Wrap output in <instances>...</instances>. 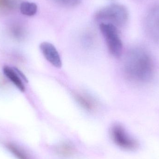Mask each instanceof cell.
Wrapping results in <instances>:
<instances>
[{"label": "cell", "mask_w": 159, "mask_h": 159, "mask_svg": "<svg viewBox=\"0 0 159 159\" xmlns=\"http://www.w3.org/2000/svg\"><path fill=\"white\" fill-rule=\"evenodd\" d=\"M124 71L130 82L139 85L148 84L156 73L151 54L146 48L140 47L131 49L125 58Z\"/></svg>", "instance_id": "obj_1"}, {"label": "cell", "mask_w": 159, "mask_h": 159, "mask_svg": "<svg viewBox=\"0 0 159 159\" xmlns=\"http://www.w3.org/2000/svg\"><path fill=\"white\" fill-rule=\"evenodd\" d=\"M129 18L127 8L120 4H111L99 9L95 15V19L101 23L110 24L117 28L126 24Z\"/></svg>", "instance_id": "obj_2"}, {"label": "cell", "mask_w": 159, "mask_h": 159, "mask_svg": "<svg viewBox=\"0 0 159 159\" xmlns=\"http://www.w3.org/2000/svg\"><path fill=\"white\" fill-rule=\"evenodd\" d=\"M100 28L106 42L109 52L116 57H118L122 52V42L119 35L117 28L110 24L101 23Z\"/></svg>", "instance_id": "obj_3"}, {"label": "cell", "mask_w": 159, "mask_h": 159, "mask_svg": "<svg viewBox=\"0 0 159 159\" xmlns=\"http://www.w3.org/2000/svg\"><path fill=\"white\" fill-rule=\"evenodd\" d=\"M111 135L115 144L122 149L131 151L135 150L138 148L137 141L130 136L120 125H114L112 127Z\"/></svg>", "instance_id": "obj_4"}, {"label": "cell", "mask_w": 159, "mask_h": 159, "mask_svg": "<svg viewBox=\"0 0 159 159\" xmlns=\"http://www.w3.org/2000/svg\"><path fill=\"white\" fill-rule=\"evenodd\" d=\"M145 28L148 36L159 44V5L149 10L146 18Z\"/></svg>", "instance_id": "obj_5"}, {"label": "cell", "mask_w": 159, "mask_h": 159, "mask_svg": "<svg viewBox=\"0 0 159 159\" xmlns=\"http://www.w3.org/2000/svg\"><path fill=\"white\" fill-rule=\"evenodd\" d=\"M40 48L46 59L53 66L60 68L62 65L61 59L57 49L52 44L43 42L40 44Z\"/></svg>", "instance_id": "obj_6"}, {"label": "cell", "mask_w": 159, "mask_h": 159, "mask_svg": "<svg viewBox=\"0 0 159 159\" xmlns=\"http://www.w3.org/2000/svg\"><path fill=\"white\" fill-rule=\"evenodd\" d=\"M3 72L6 77L8 78L20 91H25V86L22 79L15 68L12 69L8 66H5L3 68Z\"/></svg>", "instance_id": "obj_7"}, {"label": "cell", "mask_w": 159, "mask_h": 159, "mask_svg": "<svg viewBox=\"0 0 159 159\" xmlns=\"http://www.w3.org/2000/svg\"><path fill=\"white\" fill-rule=\"evenodd\" d=\"M75 99L80 106L89 111H93L96 107L95 102L91 97L82 93L75 92L74 93Z\"/></svg>", "instance_id": "obj_8"}, {"label": "cell", "mask_w": 159, "mask_h": 159, "mask_svg": "<svg viewBox=\"0 0 159 159\" xmlns=\"http://www.w3.org/2000/svg\"><path fill=\"white\" fill-rule=\"evenodd\" d=\"M20 0H0V14H6L20 7Z\"/></svg>", "instance_id": "obj_9"}, {"label": "cell", "mask_w": 159, "mask_h": 159, "mask_svg": "<svg viewBox=\"0 0 159 159\" xmlns=\"http://www.w3.org/2000/svg\"><path fill=\"white\" fill-rule=\"evenodd\" d=\"M56 152L62 157H70L74 155L75 148L73 145L69 142H64L56 148Z\"/></svg>", "instance_id": "obj_10"}, {"label": "cell", "mask_w": 159, "mask_h": 159, "mask_svg": "<svg viewBox=\"0 0 159 159\" xmlns=\"http://www.w3.org/2000/svg\"><path fill=\"white\" fill-rule=\"evenodd\" d=\"M19 8L21 14L28 16H34L37 11V5L30 2H22L20 3Z\"/></svg>", "instance_id": "obj_11"}, {"label": "cell", "mask_w": 159, "mask_h": 159, "mask_svg": "<svg viewBox=\"0 0 159 159\" xmlns=\"http://www.w3.org/2000/svg\"><path fill=\"white\" fill-rule=\"evenodd\" d=\"M7 147L10 152L18 159H30L27 154L16 145L8 143L7 144Z\"/></svg>", "instance_id": "obj_12"}, {"label": "cell", "mask_w": 159, "mask_h": 159, "mask_svg": "<svg viewBox=\"0 0 159 159\" xmlns=\"http://www.w3.org/2000/svg\"><path fill=\"white\" fill-rule=\"evenodd\" d=\"M54 3L65 7H72L77 6L82 0H51Z\"/></svg>", "instance_id": "obj_13"}, {"label": "cell", "mask_w": 159, "mask_h": 159, "mask_svg": "<svg viewBox=\"0 0 159 159\" xmlns=\"http://www.w3.org/2000/svg\"><path fill=\"white\" fill-rule=\"evenodd\" d=\"M10 32L13 37L17 39H21L24 35V30L18 24L12 26L10 29Z\"/></svg>", "instance_id": "obj_14"}]
</instances>
